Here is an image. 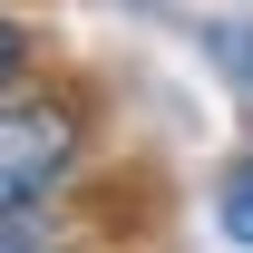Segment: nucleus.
I'll list each match as a JSON object with an SVG mask.
<instances>
[{"instance_id": "4", "label": "nucleus", "mask_w": 253, "mask_h": 253, "mask_svg": "<svg viewBox=\"0 0 253 253\" xmlns=\"http://www.w3.org/2000/svg\"><path fill=\"white\" fill-rule=\"evenodd\" d=\"M214 59L234 68V78H253V30H234V20H224V30H214Z\"/></svg>"}, {"instance_id": "5", "label": "nucleus", "mask_w": 253, "mask_h": 253, "mask_svg": "<svg viewBox=\"0 0 253 253\" xmlns=\"http://www.w3.org/2000/svg\"><path fill=\"white\" fill-rule=\"evenodd\" d=\"M0 253H68V244H49L39 224H0Z\"/></svg>"}, {"instance_id": "1", "label": "nucleus", "mask_w": 253, "mask_h": 253, "mask_svg": "<svg viewBox=\"0 0 253 253\" xmlns=\"http://www.w3.org/2000/svg\"><path fill=\"white\" fill-rule=\"evenodd\" d=\"M88 156V107L68 88H10L0 97V224H30Z\"/></svg>"}, {"instance_id": "3", "label": "nucleus", "mask_w": 253, "mask_h": 253, "mask_svg": "<svg viewBox=\"0 0 253 253\" xmlns=\"http://www.w3.org/2000/svg\"><path fill=\"white\" fill-rule=\"evenodd\" d=\"M20 78H30V20H20V10H0V97L20 88Z\"/></svg>"}, {"instance_id": "2", "label": "nucleus", "mask_w": 253, "mask_h": 253, "mask_svg": "<svg viewBox=\"0 0 253 253\" xmlns=\"http://www.w3.org/2000/svg\"><path fill=\"white\" fill-rule=\"evenodd\" d=\"M224 234L253 253V156H234V175H224Z\"/></svg>"}]
</instances>
